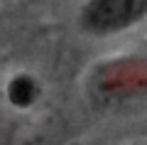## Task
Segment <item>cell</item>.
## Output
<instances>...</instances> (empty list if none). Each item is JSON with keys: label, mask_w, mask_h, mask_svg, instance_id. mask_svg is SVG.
<instances>
[{"label": "cell", "mask_w": 147, "mask_h": 145, "mask_svg": "<svg viewBox=\"0 0 147 145\" xmlns=\"http://www.w3.org/2000/svg\"><path fill=\"white\" fill-rule=\"evenodd\" d=\"M86 96L98 108H127L147 101V57L118 54L96 62L84 79Z\"/></svg>", "instance_id": "obj_1"}, {"label": "cell", "mask_w": 147, "mask_h": 145, "mask_svg": "<svg viewBox=\"0 0 147 145\" xmlns=\"http://www.w3.org/2000/svg\"><path fill=\"white\" fill-rule=\"evenodd\" d=\"M147 20V0H84L76 25L84 35L108 39L130 32Z\"/></svg>", "instance_id": "obj_2"}, {"label": "cell", "mask_w": 147, "mask_h": 145, "mask_svg": "<svg viewBox=\"0 0 147 145\" xmlns=\"http://www.w3.org/2000/svg\"><path fill=\"white\" fill-rule=\"evenodd\" d=\"M42 101V81L32 71H15L5 81L3 103L10 111H30Z\"/></svg>", "instance_id": "obj_3"}, {"label": "cell", "mask_w": 147, "mask_h": 145, "mask_svg": "<svg viewBox=\"0 0 147 145\" xmlns=\"http://www.w3.org/2000/svg\"><path fill=\"white\" fill-rule=\"evenodd\" d=\"M12 135H15V123L10 118V108L0 101V145H12Z\"/></svg>", "instance_id": "obj_4"}]
</instances>
